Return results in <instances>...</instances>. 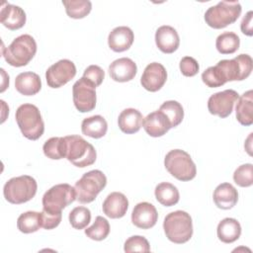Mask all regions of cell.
<instances>
[{
	"label": "cell",
	"instance_id": "obj_17",
	"mask_svg": "<svg viewBox=\"0 0 253 253\" xmlns=\"http://www.w3.org/2000/svg\"><path fill=\"white\" fill-rule=\"evenodd\" d=\"M137 66L128 57H122L114 60L109 66V74L116 82H127L134 78Z\"/></svg>",
	"mask_w": 253,
	"mask_h": 253
},
{
	"label": "cell",
	"instance_id": "obj_1",
	"mask_svg": "<svg viewBox=\"0 0 253 253\" xmlns=\"http://www.w3.org/2000/svg\"><path fill=\"white\" fill-rule=\"evenodd\" d=\"M37 52V42L28 34L21 35L13 40L7 46L2 48V55L6 62L14 67L27 65Z\"/></svg>",
	"mask_w": 253,
	"mask_h": 253
},
{
	"label": "cell",
	"instance_id": "obj_24",
	"mask_svg": "<svg viewBox=\"0 0 253 253\" xmlns=\"http://www.w3.org/2000/svg\"><path fill=\"white\" fill-rule=\"evenodd\" d=\"M142 114L133 108H127L122 111L118 118V125L120 129L126 133L131 134L137 132L142 126Z\"/></svg>",
	"mask_w": 253,
	"mask_h": 253
},
{
	"label": "cell",
	"instance_id": "obj_40",
	"mask_svg": "<svg viewBox=\"0 0 253 253\" xmlns=\"http://www.w3.org/2000/svg\"><path fill=\"white\" fill-rule=\"evenodd\" d=\"M179 66H180L181 73L187 77L195 76L200 69L198 61L192 56H184L180 60Z\"/></svg>",
	"mask_w": 253,
	"mask_h": 253
},
{
	"label": "cell",
	"instance_id": "obj_41",
	"mask_svg": "<svg viewBox=\"0 0 253 253\" xmlns=\"http://www.w3.org/2000/svg\"><path fill=\"white\" fill-rule=\"evenodd\" d=\"M42 215V227L44 229H53L59 225L62 214L61 213H48L44 211L41 212Z\"/></svg>",
	"mask_w": 253,
	"mask_h": 253
},
{
	"label": "cell",
	"instance_id": "obj_6",
	"mask_svg": "<svg viewBox=\"0 0 253 253\" xmlns=\"http://www.w3.org/2000/svg\"><path fill=\"white\" fill-rule=\"evenodd\" d=\"M66 140V159L74 166L84 168L95 163L97 152L94 146L77 134L64 136Z\"/></svg>",
	"mask_w": 253,
	"mask_h": 253
},
{
	"label": "cell",
	"instance_id": "obj_26",
	"mask_svg": "<svg viewBox=\"0 0 253 253\" xmlns=\"http://www.w3.org/2000/svg\"><path fill=\"white\" fill-rule=\"evenodd\" d=\"M216 234L221 242L232 243L240 237L241 225L237 219L232 217H225L219 221L216 228Z\"/></svg>",
	"mask_w": 253,
	"mask_h": 253
},
{
	"label": "cell",
	"instance_id": "obj_18",
	"mask_svg": "<svg viewBox=\"0 0 253 253\" xmlns=\"http://www.w3.org/2000/svg\"><path fill=\"white\" fill-rule=\"evenodd\" d=\"M155 43L164 53H173L180 44V38L177 31L171 26H161L155 33Z\"/></svg>",
	"mask_w": 253,
	"mask_h": 253
},
{
	"label": "cell",
	"instance_id": "obj_36",
	"mask_svg": "<svg viewBox=\"0 0 253 253\" xmlns=\"http://www.w3.org/2000/svg\"><path fill=\"white\" fill-rule=\"evenodd\" d=\"M233 180L239 187H250L253 184V165L251 163L240 165L233 173Z\"/></svg>",
	"mask_w": 253,
	"mask_h": 253
},
{
	"label": "cell",
	"instance_id": "obj_22",
	"mask_svg": "<svg viewBox=\"0 0 253 253\" xmlns=\"http://www.w3.org/2000/svg\"><path fill=\"white\" fill-rule=\"evenodd\" d=\"M212 198L218 209L229 210L237 204L238 192L231 184L222 183L215 188Z\"/></svg>",
	"mask_w": 253,
	"mask_h": 253
},
{
	"label": "cell",
	"instance_id": "obj_11",
	"mask_svg": "<svg viewBox=\"0 0 253 253\" xmlns=\"http://www.w3.org/2000/svg\"><path fill=\"white\" fill-rule=\"evenodd\" d=\"M72 97L75 108L81 113L91 112L96 107V87L84 77L73 84Z\"/></svg>",
	"mask_w": 253,
	"mask_h": 253
},
{
	"label": "cell",
	"instance_id": "obj_12",
	"mask_svg": "<svg viewBox=\"0 0 253 253\" xmlns=\"http://www.w3.org/2000/svg\"><path fill=\"white\" fill-rule=\"evenodd\" d=\"M76 75L75 64L69 59H60L45 71L46 83L50 88H59L68 83Z\"/></svg>",
	"mask_w": 253,
	"mask_h": 253
},
{
	"label": "cell",
	"instance_id": "obj_20",
	"mask_svg": "<svg viewBox=\"0 0 253 253\" xmlns=\"http://www.w3.org/2000/svg\"><path fill=\"white\" fill-rule=\"evenodd\" d=\"M134 40L133 32L126 26H120L112 30L108 36L109 47L116 52L127 50Z\"/></svg>",
	"mask_w": 253,
	"mask_h": 253
},
{
	"label": "cell",
	"instance_id": "obj_42",
	"mask_svg": "<svg viewBox=\"0 0 253 253\" xmlns=\"http://www.w3.org/2000/svg\"><path fill=\"white\" fill-rule=\"evenodd\" d=\"M252 18H253V12L249 11L245 14V16L243 17L242 21H241V25H240V29L241 32L248 36L251 37L253 35V28H252Z\"/></svg>",
	"mask_w": 253,
	"mask_h": 253
},
{
	"label": "cell",
	"instance_id": "obj_16",
	"mask_svg": "<svg viewBox=\"0 0 253 253\" xmlns=\"http://www.w3.org/2000/svg\"><path fill=\"white\" fill-rule=\"evenodd\" d=\"M26 20V13L21 7L7 2L2 4L0 11V21L4 27L11 31H16L24 27Z\"/></svg>",
	"mask_w": 253,
	"mask_h": 253
},
{
	"label": "cell",
	"instance_id": "obj_9",
	"mask_svg": "<svg viewBox=\"0 0 253 253\" xmlns=\"http://www.w3.org/2000/svg\"><path fill=\"white\" fill-rule=\"evenodd\" d=\"M76 200L75 188L69 184H57L47 190L42 197V211L61 213V211Z\"/></svg>",
	"mask_w": 253,
	"mask_h": 253
},
{
	"label": "cell",
	"instance_id": "obj_15",
	"mask_svg": "<svg viewBox=\"0 0 253 253\" xmlns=\"http://www.w3.org/2000/svg\"><path fill=\"white\" fill-rule=\"evenodd\" d=\"M158 219L155 207L147 202L138 203L132 210L131 222L138 228L148 229L153 227Z\"/></svg>",
	"mask_w": 253,
	"mask_h": 253
},
{
	"label": "cell",
	"instance_id": "obj_4",
	"mask_svg": "<svg viewBox=\"0 0 253 253\" xmlns=\"http://www.w3.org/2000/svg\"><path fill=\"white\" fill-rule=\"evenodd\" d=\"M242 11L238 1H220L205 13L206 24L213 29H223L237 21Z\"/></svg>",
	"mask_w": 253,
	"mask_h": 253
},
{
	"label": "cell",
	"instance_id": "obj_25",
	"mask_svg": "<svg viewBox=\"0 0 253 253\" xmlns=\"http://www.w3.org/2000/svg\"><path fill=\"white\" fill-rule=\"evenodd\" d=\"M236 119L242 126H248L253 124V91L248 90L244 92L237 101Z\"/></svg>",
	"mask_w": 253,
	"mask_h": 253
},
{
	"label": "cell",
	"instance_id": "obj_8",
	"mask_svg": "<svg viewBox=\"0 0 253 253\" xmlns=\"http://www.w3.org/2000/svg\"><path fill=\"white\" fill-rule=\"evenodd\" d=\"M107 177L100 170H91L75 183L76 200L81 204L93 202L98 194L106 187Z\"/></svg>",
	"mask_w": 253,
	"mask_h": 253
},
{
	"label": "cell",
	"instance_id": "obj_31",
	"mask_svg": "<svg viewBox=\"0 0 253 253\" xmlns=\"http://www.w3.org/2000/svg\"><path fill=\"white\" fill-rule=\"evenodd\" d=\"M240 45L239 37L233 32H224L220 34L215 41V47L221 54L234 53Z\"/></svg>",
	"mask_w": 253,
	"mask_h": 253
},
{
	"label": "cell",
	"instance_id": "obj_29",
	"mask_svg": "<svg viewBox=\"0 0 253 253\" xmlns=\"http://www.w3.org/2000/svg\"><path fill=\"white\" fill-rule=\"evenodd\" d=\"M17 227L23 233H33L42 227L41 212L29 211L20 214L17 219Z\"/></svg>",
	"mask_w": 253,
	"mask_h": 253
},
{
	"label": "cell",
	"instance_id": "obj_2",
	"mask_svg": "<svg viewBox=\"0 0 253 253\" xmlns=\"http://www.w3.org/2000/svg\"><path fill=\"white\" fill-rule=\"evenodd\" d=\"M166 237L173 243L188 242L193 235V221L191 215L184 211H175L168 213L163 221Z\"/></svg>",
	"mask_w": 253,
	"mask_h": 253
},
{
	"label": "cell",
	"instance_id": "obj_23",
	"mask_svg": "<svg viewBox=\"0 0 253 253\" xmlns=\"http://www.w3.org/2000/svg\"><path fill=\"white\" fill-rule=\"evenodd\" d=\"M15 88L24 96H33L42 89V81L40 76L35 72H22L15 79Z\"/></svg>",
	"mask_w": 253,
	"mask_h": 253
},
{
	"label": "cell",
	"instance_id": "obj_28",
	"mask_svg": "<svg viewBox=\"0 0 253 253\" xmlns=\"http://www.w3.org/2000/svg\"><path fill=\"white\" fill-rule=\"evenodd\" d=\"M154 195L156 200L164 207L175 206L180 199V194L176 186L168 182H162L155 187Z\"/></svg>",
	"mask_w": 253,
	"mask_h": 253
},
{
	"label": "cell",
	"instance_id": "obj_37",
	"mask_svg": "<svg viewBox=\"0 0 253 253\" xmlns=\"http://www.w3.org/2000/svg\"><path fill=\"white\" fill-rule=\"evenodd\" d=\"M203 82L210 88H216L224 85L226 82L223 79L220 70L216 65L210 66L202 73Z\"/></svg>",
	"mask_w": 253,
	"mask_h": 253
},
{
	"label": "cell",
	"instance_id": "obj_19",
	"mask_svg": "<svg viewBox=\"0 0 253 253\" xmlns=\"http://www.w3.org/2000/svg\"><path fill=\"white\" fill-rule=\"evenodd\" d=\"M127 198L120 192H113L107 196L103 202V212L110 218H121L127 211Z\"/></svg>",
	"mask_w": 253,
	"mask_h": 253
},
{
	"label": "cell",
	"instance_id": "obj_3",
	"mask_svg": "<svg viewBox=\"0 0 253 253\" xmlns=\"http://www.w3.org/2000/svg\"><path fill=\"white\" fill-rule=\"evenodd\" d=\"M15 118L21 132L26 138L37 140L43 134L44 123L37 106L33 104L19 106Z\"/></svg>",
	"mask_w": 253,
	"mask_h": 253
},
{
	"label": "cell",
	"instance_id": "obj_10",
	"mask_svg": "<svg viewBox=\"0 0 253 253\" xmlns=\"http://www.w3.org/2000/svg\"><path fill=\"white\" fill-rule=\"evenodd\" d=\"M225 82L242 81L252 71L253 61L249 54L241 53L232 59H222L216 63Z\"/></svg>",
	"mask_w": 253,
	"mask_h": 253
},
{
	"label": "cell",
	"instance_id": "obj_35",
	"mask_svg": "<svg viewBox=\"0 0 253 253\" xmlns=\"http://www.w3.org/2000/svg\"><path fill=\"white\" fill-rule=\"evenodd\" d=\"M68 218L73 228L83 229L91 220V211L86 207H76L69 212Z\"/></svg>",
	"mask_w": 253,
	"mask_h": 253
},
{
	"label": "cell",
	"instance_id": "obj_21",
	"mask_svg": "<svg viewBox=\"0 0 253 253\" xmlns=\"http://www.w3.org/2000/svg\"><path fill=\"white\" fill-rule=\"evenodd\" d=\"M142 126L146 133L152 137L162 136L171 128L168 119L159 110L154 111L143 118Z\"/></svg>",
	"mask_w": 253,
	"mask_h": 253
},
{
	"label": "cell",
	"instance_id": "obj_33",
	"mask_svg": "<svg viewBox=\"0 0 253 253\" xmlns=\"http://www.w3.org/2000/svg\"><path fill=\"white\" fill-rule=\"evenodd\" d=\"M62 4L68 17L72 19L85 18L92 9V3L89 0H63Z\"/></svg>",
	"mask_w": 253,
	"mask_h": 253
},
{
	"label": "cell",
	"instance_id": "obj_7",
	"mask_svg": "<svg viewBox=\"0 0 253 253\" xmlns=\"http://www.w3.org/2000/svg\"><path fill=\"white\" fill-rule=\"evenodd\" d=\"M166 170L179 181H190L196 177L197 168L190 154L182 149L170 150L164 158Z\"/></svg>",
	"mask_w": 253,
	"mask_h": 253
},
{
	"label": "cell",
	"instance_id": "obj_34",
	"mask_svg": "<svg viewBox=\"0 0 253 253\" xmlns=\"http://www.w3.org/2000/svg\"><path fill=\"white\" fill-rule=\"evenodd\" d=\"M110 233V223L109 221L101 216L98 215L95 218L94 223L85 229V234L92 240L101 241L104 240Z\"/></svg>",
	"mask_w": 253,
	"mask_h": 253
},
{
	"label": "cell",
	"instance_id": "obj_39",
	"mask_svg": "<svg viewBox=\"0 0 253 253\" xmlns=\"http://www.w3.org/2000/svg\"><path fill=\"white\" fill-rule=\"evenodd\" d=\"M82 77H84L86 80L92 83L95 87H98L102 84L105 78V71L99 65L92 64L84 70Z\"/></svg>",
	"mask_w": 253,
	"mask_h": 253
},
{
	"label": "cell",
	"instance_id": "obj_5",
	"mask_svg": "<svg viewBox=\"0 0 253 253\" xmlns=\"http://www.w3.org/2000/svg\"><path fill=\"white\" fill-rule=\"evenodd\" d=\"M38 190L35 178L29 175L13 177L6 182L3 194L6 201L14 205H20L31 201Z\"/></svg>",
	"mask_w": 253,
	"mask_h": 253
},
{
	"label": "cell",
	"instance_id": "obj_14",
	"mask_svg": "<svg viewBox=\"0 0 253 253\" xmlns=\"http://www.w3.org/2000/svg\"><path fill=\"white\" fill-rule=\"evenodd\" d=\"M167 80V71L159 62H151L145 68L140 78V84L149 92L160 90Z\"/></svg>",
	"mask_w": 253,
	"mask_h": 253
},
{
	"label": "cell",
	"instance_id": "obj_27",
	"mask_svg": "<svg viewBox=\"0 0 253 253\" xmlns=\"http://www.w3.org/2000/svg\"><path fill=\"white\" fill-rule=\"evenodd\" d=\"M81 130L84 135L92 138H101L107 133L108 124L104 117L95 115L82 121Z\"/></svg>",
	"mask_w": 253,
	"mask_h": 253
},
{
	"label": "cell",
	"instance_id": "obj_30",
	"mask_svg": "<svg viewBox=\"0 0 253 253\" xmlns=\"http://www.w3.org/2000/svg\"><path fill=\"white\" fill-rule=\"evenodd\" d=\"M42 150L44 155L47 158L53 160H59L66 157V140L65 137H50L47 139L43 146Z\"/></svg>",
	"mask_w": 253,
	"mask_h": 253
},
{
	"label": "cell",
	"instance_id": "obj_32",
	"mask_svg": "<svg viewBox=\"0 0 253 253\" xmlns=\"http://www.w3.org/2000/svg\"><path fill=\"white\" fill-rule=\"evenodd\" d=\"M159 111L162 112L168 119L171 128L179 126L184 119V109L182 105L174 100L165 101L160 106Z\"/></svg>",
	"mask_w": 253,
	"mask_h": 253
},
{
	"label": "cell",
	"instance_id": "obj_38",
	"mask_svg": "<svg viewBox=\"0 0 253 253\" xmlns=\"http://www.w3.org/2000/svg\"><path fill=\"white\" fill-rule=\"evenodd\" d=\"M124 250L126 253L130 252H149L150 245L148 240L140 235H133L128 237L124 245Z\"/></svg>",
	"mask_w": 253,
	"mask_h": 253
},
{
	"label": "cell",
	"instance_id": "obj_13",
	"mask_svg": "<svg viewBox=\"0 0 253 253\" xmlns=\"http://www.w3.org/2000/svg\"><path fill=\"white\" fill-rule=\"evenodd\" d=\"M238 98L239 94L232 89L216 92L209 98L208 110L211 115L224 119L232 113L234 103L238 100Z\"/></svg>",
	"mask_w": 253,
	"mask_h": 253
}]
</instances>
